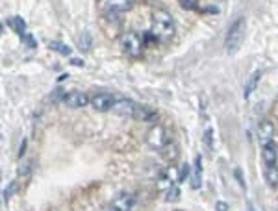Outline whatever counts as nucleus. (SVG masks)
Instances as JSON below:
<instances>
[{
	"label": "nucleus",
	"mask_w": 278,
	"mask_h": 211,
	"mask_svg": "<svg viewBox=\"0 0 278 211\" xmlns=\"http://www.w3.org/2000/svg\"><path fill=\"white\" fill-rule=\"evenodd\" d=\"M63 104L67 108H73V110H78V108H85V106L91 104V98H89L85 93L82 91H69L63 95Z\"/></svg>",
	"instance_id": "nucleus-8"
},
{
	"label": "nucleus",
	"mask_w": 278,
	"mask_h": 211,
	"mask_svg": "<svg viewBox=\"0 0 278 211\" xmlns=\"http://www.w3.org/2000/svg\"><path fill=\"white\" fill-rule=\"evenodd\" d=\"M215 209L217 211H228V204H226V202H215Z\"/></svg>",
	"instance_id": "nucleus-24"
},
{
	"label": "nucleus",
	"mask_w": 278,
	"mask_h": 211,
	"mask_svg": "<svg viewBox=\"0 0 278 211\" xmlns=\"http://www.w3.org/2000/svg\"><path fill=\"white\" fill-rule=\"evenodd\" d=\"M112 206L117 211H134L137 206V195L130 191L119 193L117 197L112 200Z\"/></svg>",
	"instance_id": "nucleus-6"
},
{
	"label": "nucleus",
	"mask_w": 278,
	"mask_h": 211,
	"mask_svg": "<svg viewBox=\"0 0 278 211\" xmlns=\"http://www.w3.org/2000/svg\"><path fill=\"white\" fill-rule=\"evenodd\" d=\"M245 32H247V20L245 17H239L236 19L234 23L230 24L228 32H226V37H225V50L228 54H236L241 48L243 45V39H245Z\"/></svg>",
	"instance_id": "nucleus-2"
},
{
	"label": "nucleus",
	"mask_w": 278,
	"mask_h": 211,
	"mask_svg": "<svg viewBox=\"0 0 278 211\" xmlns=\"http://www.w3.org/2000/svg\"><path fill=\"white\" fill-rule=\"evenodd\" d=\"M202 141H204V146L208 149V152H211L213 150V130H211V126H206Z\"/></svg>",
	"instance_id": "nucleus-18"
},
{
	"label": "nucleus",
	"mask_w": 278,
	"mask_h": 211,
	"mask_svg": "<svg viewBox=\"0 0 278 211\" xmlns=\"http://www.w3.org/2000/svg\"><path fill=\"white\" fill-rule=\"evenodd\" d=\"M252 211H254V209H252Z\"/></svg>",
	"instance_id": "nucleus-28"
},
{
	"label": "nucleus",
	"mask_w": 278,
	"mask_h": 211,
	"mask_svg": "<svg viewBox=\"0 0 278 211\" xmlns=\"http://www.w3.org/2000/svg\"><path fill=\"white\" fill-rule=\"evenodd\" d=\"M104 211H117V209H115V207H113V206H108V207H106V209H104Z\"/></svg>",
	"instance_id": "nucleus-26"
},
{
	"label": "nucleus",
	"mask_w": 278,
	"mask_h": 211,
	"mask_svg": "<svg viewBox=\"0 0 278 211\" xmlns=\"http://www.w3.org/2000/svg\"><path fill=\"white\" fill-rule=\"evenodd\" d=\"M262 159H264V167H276L278 163V149L274 141L262 144Z\"/></svg>",
	"instance_id": "nucleus-9"
},
{
	"label": "nucleus",
	"mask_w": 278,
	"mask_h": 211,
	"mask_svg": "<svg viewBox=\"0 0 278 211\" xmlns=\"http://www.w3.org/2000/svg\"><path fill=\"white\" fill-rule=\"evenodd\" d=\"M202 185V158L197 156L195 158V171H193V182H191V187L200 189Z\"/></svg>",
	"instance_id": "nucleus-15"
},
{
	"label": "nucleus",
	"mask_w": 278,
	"mask_h": 211,
	"mask_svg": "<svg viewBox=\"0 0 278 211\" xmlns=\"http://www.w3.org/2000/svg\"><path fill=\"white\" fill-rule=\"evenodd\" d=\"M143 47H145V37L139 35L137 32H126V34L121 35V48L122 52L130 56V58L137 59L141 58Z\"/></svg>",
	"instance_id": "nucleus-3"
},
{
	"label": "nucleus",
	"mask_w": 278,
	"mask_h": 211,
	"mask_svg": "<svg viewBox=\"0 0 278 211\" xmlns=\"http://www.w3.org/2000/svg\"><path fill=\"white\" fill-rule=\"evenodd\" d=\"M117 98L112 95V93H95L91 96V108L97 111H110L113 110V106H115Z\"/></svg>",
	"instance_id": "nucleus-7"
},
{
	"label": "nucleus",
	"mask_w": 278,
	"mask_h": 211,
	"mask_svg": "<svg viewBox=\"0 0 278 211\" xmlns=\"http://www.w3.org/2000/svg\"><path fill=\"white\" fill-rule=\"evenodd\" d=\"M137 106L139 104H136V102L130 100V98H117V102L113 106V111L122 117H136Z\"/></svg>",
	"instance_id": "nucleus-10"
},
{
	"label": "nucleus",
	"mask_w": 278,
	"mask_h": 211,
	"mask_svg": "<svg viewBox=\"0 0 278 211\" xmlns=\"http://www.w3.org/2000/svg\"><path fill=\"white\" fill-rule=\"evenodd\" d=\"M178 2L185 10H197L199 8V0H178Z\"/></svg>",
	"instance_id": "nucleus-22"
},
{
	"label": "nucleus",
	"mask_w": 278,
	"mask_h": 211,
	"mask_svg": "<svg viewBox=\"0 0 278 211\" xmlns=\"http://www.w3.org/2000/svg\"><path fill=\"white\" fill-rule=\"evenodd\" d=\"M89 48H91V35L89 32H83L80 37V50H89Z\"/></svg>",
	"instance_id": "nucleus-19"
},
{
	"label": "nucleus",
	"mask_w": 278,
	"mask_h": 211,
	"mask_svg": "<svg viewBox=\"0 0 278 211\" xmlns=\"http://www.w3.org/2000/svg\"><path fill=\"white\" fill-rule=\"evenodd\" d=\"M178 195H180V189L176 187V185H173L169 191H167V197H165V200L167 202H175V200H178Z\"/></svg>",
	"instance_id": "nucleus-21"
},
{
	"label": "nucleus",
	"mask_w": 278,
	"mask_h": 211,
	"mask_svg": "<svg viewBox=\"0 0 278 211\" xmlns=\"http://www.w3.org/2000/svg\"><path fill=\"white\" fill-rule=\"evenodd\" d=\"M176 211H180V209H176Z\"/></svg>",
	"instance_id": "nucleus-27"
},
{
	"label": "nucleus",
	"mask_w": 278,
	"mask_h": 211,
	"mask_svg": "<svg viewBox=\"0 0 278 211\" xmlns=\"http://www.w3.org/2000/svg\"><path fill=\"white\" fill-rule=\"evenodd\" d=\"M260 80H262V71L252 72V76L249 78V82L245 83V91H243V98H245V100H249V98H250V95L254 93V89L258 87Z\"/></svg>",
	"instance_id": "nucleus-13"
},
{
	"label": "nucleus",
	"mask_w": 278,
	"mask_h": 211,
	"mask_svg": "<svg viewBox=\"0 0 278 211\" xmlns=\"http://www.w3.org/2000/svg\"><path fill=\"white\" fill-rule=\"evenodd\" d=\"M187 176H189V165L184 163L180 168H178V183L185 182V180H187Z\"/></svg>",
	"instance_id": "nucleus-20"
},
{
	"label": "nucleus",
	"mask_w": 278,
	"mask_h": 211,
	"mask_svg": "<svg viewBox=\"0 0 278 211\" xmlns=\"http://www.w3.org/2000/svg\"><path fill=\"white\" fill-rule=\"evenodd\" d=\"M156 117H158L156 110H152L151 106L139 104L137 106V111H136V117H134V119L143 120V122H152V120H156Z\"/></svg>",
	"instance_id": "nucleus-12"
},
{
	"label": "nucleus",
	"mask_w": 278,
	"mask_h": 211,
	"mask_svg": "<svg viewBox=\"0 0 278 211\" xmlns=\"http://www.w3.org/2000/svg\"><path fill=\"white\" fill-rule=\"evenodd\" d=\"M146 144L154 150H163L167 144L171 143L169 139V135H167V130L163 128L161 124H154L148 132H146V137H145Z\"/></svg>",
	"instance_id": "nucleus-4"
},
{
	"label": "nucleus",
	"mask_w": 278,
	"mask_h": 211,
	"mask_svg": "<svg viewBox=\"0 0 278 211\" xmlns=\"http://www.w3.org/2000/svg\"><path fill=\"white\" fill-rule=\"evenodd\" d=\"M71 63H73V65H76V67H83V61H82V59H78V58H73V59H71Z\"/></svg>",
	"instance_id": "nucleus-25"
},
{
	"label": "nucleus",
	"mask_w": 278,
	"mask_h": 211,
	"mask_svg": "<svg viewBox=\"0 0 278 211\" xmlns=\"http://www.w3.org/2000/svg\"><path fill=\"white\" fill-rule=\"evenodd\" d=\"M23 39H25L26 43H28L30 48H35V41H34V37H32L30 34H25V35H23Z\"/></svg>",
	"instance_id": "nucleus-23"
},
{
	"label": "nucleus",
	"mask_w": 278,
	"mask_h": 211,
	"mask_svg": "<svg viewBox=\"0 0 278 211\" xmlns=\"http://www.w3.org/2000/svg\"><path fill=\"white\" fill-rule=\"evenodd\" d=\"M264 178L269 187L278 185V167H264Z\"/></svg>",
	"instance_id": "nucleus-16"
},
{
	"label": "nucleus",
	"mask_w": 278,
	"mask_h": 211,
	"mask_svg": "<svg viewBox=\"0 0 278 211\" xmlns=\"http://www.w3.org/2000/svg\"><path fill=\"white\" fill-rule=\"evenodd\" d=\"M151 34L165 43V41H171L173 35H175V19L173 15L167 10H154L152 11V28Z\"/></svg>",
	"instance_id": "nucleus-1"
},
{
	"label": "nucleus",
	"mask_w": 278,
	"mask_h": 211,
	"mask_svg": "<svg viewBox=\"0 0 278 211\" xmlns=\"http://www.w3.org/2000/svg\"><path fill=\"white\" fill-rule=\"evenodd\" d=\"M97 2L98 8L102 11H106L110 15H115V13H122V11H128L136 0H97Z\"/></svg>",
	"instance_id": "nucleus-5"
},
{
	"label": "nucleus",
	"mask_w": 278,
	"mask_h": 211,
	"mask_svg": "<svg viewBox=\"0 0 278 211\" xmlns=\"http://www.w3.org/2000/svg\"><path fill=\"white\" fill-rule=\"evenodd\" d=\"M49 47H50V50H56V52L61 54V56H71V48H69L67 45L59 43V41H50Z\"/></svg>",
	"instance_id": "nucleus-17"
},
{
	"label": "nucleus",
	"mask_w": 278,
	"mask_h": 211,
	"mask_svg": "<svg viewBox=\"0 0 278 211\" xmlns=\"http://www.w3.org/2000/svg\"><path fill=\"white\" fill-rule=\"evenodd\" d=\"M258 139L262 144L269 143V141H274V124L271 120L264 119L258 122Z\"/></svg>",
	"instance_id": "nucleus-11"
},
{
	"label": "nucleus",
	"mask_w": 278,
	"mask_h": 211,
	"mask_svg": "<svg viewBox=\"0 0 278 211\" xmlns=\"http://www.w3.org/2000/svg\"><path fill=\"white\" fill-rule=\"evenodd\" d=\"M8 26L13 30L15 34H19L20 37L26 34V23L23 17H17V15H15V17H10V19H8Z\"/></svg>",
	"instance_id": "nucleus-14"
}]
</instances>
